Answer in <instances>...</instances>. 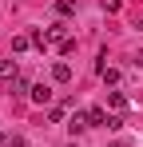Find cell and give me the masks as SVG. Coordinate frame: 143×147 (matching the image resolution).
Returning a JSON list of instances; mask_svg holds the SVG:
<instances>
[{
    "label": "cell",
    "instance_id": "14",
    "mask_svg": "<svg viewBox=\"0 0 143 147\" xmlns=\"http://www.w3.org/2000/svg\"><path fill=\"white\" fill-rule=\"evenodd\" d=\"M0 139H4V135H0Z\"/></svg>",
    "mask_w": 143,
    "mask_h": 147
},
{
    "label": "cell",
    "instance_id": "12",
    "mask_svg": "<svg viewBox=\"0 0 143 147\" xmlns=\"http://www.w3.org/2000/svg\"><path fill=\"white\" fill-rule=\"evenodd\" d=\"M107 147H135V143H131V139H111Z\"/></svg>",
    "mask_w": 143,
    "mask_h": 147
},
{
    "label": "cell",
    "instance_id": "13",
    "mask_svg": "<svg viewBox=\"0 0 143 147\" xmlns=\"http://www.w3.org/2000/svg\"><path fill=\"white\" fill-rule=\"evenodd\" d=\"M8 147H28V143H24L20 135H12V139H8Z\"/></svg>",
    "mask_w": 143,
    "mask_h": 147
},
{
    "label": "cell",
    "instance_id": "2",
    "mask_svg": "<svg viewBox=\"0 0 143 147\" xmlns=\"http://www.w3.org/2000/svg\"><path fill=\"white\" fill-rule=\"evenodd\" d=\"M84 115H88V123H92V127H107V111H103V107H88Z\"/></svg>",
    "mask_w": 143,
    "mask_h": 147
},
{
    "label": "cell",
    "instance_id": "1",
    "mask_svg": "<svg viewBox=\"0 0 143 147\" xmlns=\"http://www.w3.org/2000/svg\"><path fill=\"white\" fill-rule=\"evenodd\" d=\"M52 80H56V84H68V80H72V68L64 64V60H56V64H52Z\"/></svg>",
    "mask_w": 143,
    "mask_h": 147
},
{
    "label": "cell",
    "instance_id": "6",
    "mask_svg": "<svg viewBox=\"0 0 143 147\" xmlns=\"http://www.w3.org/2000/svg\"><path fill=\"white\" fill-rule=\"evenodd\" d=\"M84 127H92V123H88V115H80V111H76V115L68 119V131H72V135H80Z\"/></svg>",
    "mask_w": 143,
    "mask_h": 147
},
{
    "label": "cell",
    "instance_id": "9",
    "mask_svg": "<svg viewBox=\"0 0 143 147\" xmlns=\"http://www.w3.org/2000/svg\"><path fill=\"white\" fill-rule=\"evenodd\" d=\"M32 44H36V48H48V32H44V28L32 32Z\"/></svg>",
    "mask_w": 143,
    "mask_h": 147
},
{
    "label": "cell",
    "instance_id": "8",
    "mask_svg": "<svg viewBox=\"0 0 143 147\" xmlns=\"http://www.w3.org/2000/svg\"><path fill=\"white\" fill-rule=\"evenodd\" d=\"M99 76H103V84H119V72H115V68H107V64L99 68Z\"/></svg>",
    "mask_w": 143,
    "mask_h": 147
},
{
    "label": "cell",
    "instance_id": "11",
    "mask_svg": "<svg viewBox=\"0 0 143 147\" xmlns=\"http://www.w3.org/2000/svg\"><path fill=\"white\" fill-rule=\"evenodd\" d=\"M28 44H32V36H16V40H12V52H24Z\"/></svg>",
    "mask_w": 143,
    "mask_h": 147
},
{
    "label": "cell",
    "instance_id": "7",
    "mask_svg": "<svg viewBox=\"0 0 143 147\" xmlns=\"http://www.w3.org/2000/svg\"><path fill=\"white\" fill-rule=\"evenodd\" d=\"M107 103H111L115 111H123V107H127V96H123V92H107Z\"/></svg>",
    "mask_w": 143,
    "mask_h": 147
},
{
    "label": "cell",
    "instance_id": "10",
    "mask_svg": "<svg viewBox=\"0 0 143 147\" xmlns=\"http://www.w3.org/2000/svg\"><path fill=\"white\" fill-rule=\"evenodd\" d=\"M56 12H60V16H72L76 4H72V0H56Z\"/></svg>",
    "mask_w": 143,
    "mask_h": 147
},
{
    "label": "cell",
    "instance_id": "3",
    "mask_svg": "<svg viewBox=\"0 0 143 147\" xmlns=\"http://www.w3.org/2000/svg\"><path fill=\"white\" fill-rule=\"evenodd\" d=\"M48 44H68V28H64V24H52V28H48Z\"/></svg>",
    "mask_w": 143,
    "mask_h": 147
},
{
    "label": "cell",
    "instance_id": "5",
    "mask_svg": "<svg viewBox=\"0 0 143 147\" xmlns=\"http://www.w3.org/2000/svg\"><path fill=\"white\" fill-rule=\"evenodd\" d=\"M28 96H32V103H40V107H44L48 99H52V88H44V84H36V88H32Z\"/></svg>",
    "mask_w": 143,
    "mask_h": 147
},
{
    "label": "cell",
    "instance_id": "4",
    "mask_svg": "<svg viewBox=\"0 0 143 147\" xmlns=\"http://www.w3.org/2000/svg\"><path fill=\"white\" fill-rule=\"evenodd\" d=\"M20 76V68H16V60H0V80L8 84V80H16Z\"/></svg>",
    "mask_w": 143,
    "mask_h": 147
}]
</instances>
